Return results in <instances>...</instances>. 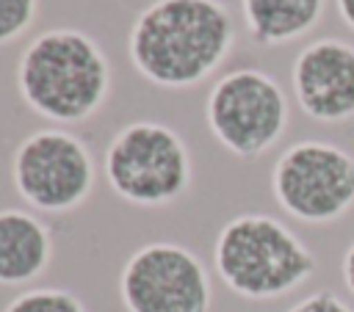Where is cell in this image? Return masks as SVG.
<instances>
[{"label":"cell","mask_w":354,"mask_h":312,"mask_svg":"<svg viewBox=\"0 0 354 312\" xmlns=\"http://www.w3.org/2000/svg\"><path fill=\"white\" fill-rule=\"evenodd\" d=\"M235 44V22L221 0H152L133 22L127 58L160 88H191L210 77Z\"/></svg>","instance_id":"obj_1"},{"label":"cell","mask_w":354,"mask_h":312,"mask_svg":"<svg viewBox=\"0 0 354 312\" xmlns=\"http://www.w3.org/2000/svg\"><path fill=\"white\" fill-rule=\"evenodd\" d=\"M53 257L50 226L28 210H0V284L33 282Z\"/></svg>","instance_id":"obj_10"},{"label":"cell","mask_w":354,"mask_h":312,"mask_svg":"<svg viewBox=\"0 0 354 312\" xmlns=\"http://www.w3.org/2000/svg\"><path fill=\"white\" fill-rule=\"evenodd\" d=\"M111 191L138 207H166L191 188V152L183 135L160 121L124 124L105 149Z\"/></svg>","instance_id":"obj_4"},{"label":"cell","mask_w":354,"mask_h":312,"mask_svg":"<svg viewBox=\"0 0 354 312\" xmlns=\"http://www.w3.org/2000/svg\"><path fill=\"white\" fill-rule=\"evenodd\" d=\"M3 312H86V306L69 290L33 287V290H25L17 298H11Z\"/></svg>","instance_id":"obj_12"},{"label":"cell","mask_w":354,"mask_h":312,"mask_svg":"<svg viewBox=\"0 0 354 312\" xmlns=\"http://www.w3.org/2000/svg\"><path fill=\"white\" fill-rule=\"evenodd\" d=\"M285 312H354L340 295H335L332 290H315L304 298H299L290 309Z\"/></svg>","instance_id":"obj_14"},{"label":"cell","mask_w":354,"mask_h":312,"mask_svg":"<svg viewBox=\"0 0 354 312\" xmlns=\"http://www.w3.org/2000/svg\"><path fill=\"white\" fill-rule=\"evenodd\" d=\"M324 8L326 0H241L249 39L260 47H279L310 33Z\"/></svg>","instance_id":"obj_11"},{"label":"cell","mask_w":354,"mask_h":312,"mask_svg":"<svg viewBox=\"0 0 354 312\" xmlns=\"http://www.w3.org/2000/svg\"><path fill=\"white\" fill-rule=\"evenodd\" d=\"M274 202L301 224H335L354 207V155L329 141H296L271 168Z\"/></svg>","instance_id":"obj_6"},{"label":"cell","mask_w":354,"mask_h":312,"mask_svg":"<svg viewBox=\"0 0 354 312\" xmlns=\"http://www.w3.org/2000/svg\"><path fill=\"white\" fill-rule=\"evenodd\" d=\"M340 273H343V284H346V290L354 295V240H351V243H348V248L343 251Z\"/></svg>","instance_id":"obj_15"},{"label":"cell","mask_w":354,"mask_h":312,"mask_svg":"<svg viewBox=\"0 0 354 312\" xmlns=\"http://www.w3.org/2000/svg\"><path fill=\"white\" fill-rule=\"evenodd\" d=\"M119 295L127 312H210L213 304L207 268L171 240L147 243L127 257Z\"/></svg>","instance_id":"obj_8"},{"label":"cell","mask_w":354,"mask_h":312,"mask_svg":"<svg viewBox=\"0 0 354 312\" xmlns=\"http://www.w3.org/2000/svg\"><path fill=\"white\" fill-rule=\"evenodd\" d=\"M39 0H0V44L22 36L36 19Z\"/></svg>","instance_id":"obj_13"},{"label":"cell","mask_w":354,"mask_h":312,"mask_svg":"<svg viewBox=\"0 0 354 312\" xmlns=\"http://www.w3.org/2000/svg\"><path fill=\"white\" fill-rule=\"evenodd\" d=\"M11 177L28 207L39 213H69L94 188V157L75 133L44 127L17 146Z\"/></svg>","instance_id":"obj_7"},{"label":"cell","mask_w":354,"mask_h":312,"mask_svg":"<svg viewBox=\"0 0 354 312\" xmlns=\"http://www.w3.org/2000/svg\"><path fill=\"white\" fill-rule=\"evenodd\" d=\"M290 105L282 86L263 69L221 75L205 99V121L213 138L241 160L266 155L288 130Z\"/></svg>","instance_id":"obj_5"},{"label":"cell","mask_w":354,"mask_h":312,"mask_svg":"<svg viewBox=\"0 0 354 312\" xmlns=\"http://www.w3.org/2000/svg\"><path fill=\"white\" fill-rule=\"evenodd\" d=\"M213 265L235 295L271 301L293 293L315 273V254L274 215L243 213L218 229Z\"/></svg>","instance_id":"obj_3"},{"label":"cell","mask_w":354,"mask_h":312,"mask_svg":"<svg viewBox=\"0 0 354 312\" xmlns=\"http://www.w3.org/2000/svg\"><path fill=\"white\" fill-rule=\"evenodd\" d=\"M290 88L301 113L321 124L354 119V44L324 36L301 47L290 66Z\"/></svg>","instance_id":"obj_9"},{"label":"cell","mask_w":354,"mask_h":312,"mask_svg":"<svg viewBox=\"0 0 354 312\" xmlns=\"http://www.w3.org/2000/svg\"><path fill=\"white\" fill-rule=\"evenodd\" d=\"M17 88L33 113L55 124H77L108 99L111 64L88 33L53 28L39 33L19 55Z\"/></svg>","instance_id":"obj_2"},{"label":"cell","mask_w":354,"mask_h":312,"mask_svg":"<svg viewBox=\"0 0 354 312\" xmlns=\"http://www.w3.org/2000/svg\"><path fill=\"white\" fill-rule=\"evenodd\" d=\"M335 8H337V17L343 19V25L348 30H354V0H335Z\"/></svg>","instance_id":"obj_16"}]
</instances>
